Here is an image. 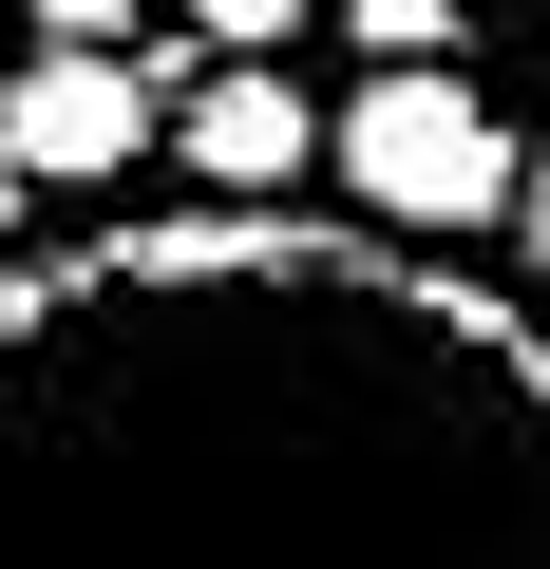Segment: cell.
I'll use <instances>...</instances> for the list:
<instances>
[{"mask_svg": "<svg viewBox=\"0 0 550 569\" xmlns=\"http://www.w3.org/2000/svg\"><path fill=\"white\" fill-rule=\"evenodd\" d=\"M323 152H342V190L399 209V228H493V209H512V114H493L456 58H380Z\"/></svg>", "mask_w": 550, "mask_h": 569, "instance_id": "6da1fadb", "label": "cell"}, {"mask_svg": "<svg viewBox=\"0 0 550 569\" xmlns=\"http://www.w3.org/2000/svg\"><path fill=\"white\" fill-rule=\"evenodd\" d=\"M0 152H20L39 190H114V171L152 152V77H133L114 39H39L20 96H0Z\"/></svg>", "mask_w": 550, "mask_h": 569, "instance_id": "7a4b0ae2", "label": "cell"}, {"mask_svg": "<svg viewBox=\"0 0 550 569\" xmlns=\"http://www.w3.org/2000/svg\"><path fill=\"white\" fill-rule=\"evenodd\" d=\"M171 152H190V190H228V209H266V190H286L304 152H323V114L286 96V77H266V58H228L190 114H171Z\"/></svg>", "mask_w": 550, "mask_h": 569, "instance_id": "3957f363", "label": "cell"}, {"mask_svg": "<svg viewBox=\"0 0 550 569\" xmlns=\"http://www.w3.org/2000/svg\"><path fill=\"white\" fill-rule=\"evenodd\" d=\"M456 20H474V0H342L361 58H456Z\"/></svg>", "mask_w": 550, "mask_h": 569, "instance_id": "277c9868", "label": "cell"}, {"mask_svg": "<svg viewBox=\"0 0 550 569\" xmlns=\"http://www.w3.org/2000/svg\"><path fill=\"white\" fill-rule=\"evenodd\" d=\"M190 20H209L228 58H286V39H304V0H190Z\"/></svg>", "mask_w": 550, "mask_h": 569, "instance_id": "5b68a950", "label": "cell"}, {"mask_svg": "<svg viewBox=\"0 0 550 569\" xmlns=\"http://www.w3.org/2000/svg\"><path fill=\"white\" fill-rule=\"evenodd\" d=\"M39 39H133V0H39Z\"/></svg>", "mask_w": 550, "mask_h": 569, "instance_id": "8992f818", "label": "cell"}, {"mask_svg": "<svg viewBox=\"0 0 550 569\" xmlns=\"http://www.w3.org/2000/svg\"><path fill=\"white\" fill-rule=\"evenodd\" d=\"M20 190H39V171H20V152H0V228H20Z\"/></svg>", "mask_w": 550, "mask_h": 569, "instance_id": "52a82bcc", "label": "cell"}]
</instances>
